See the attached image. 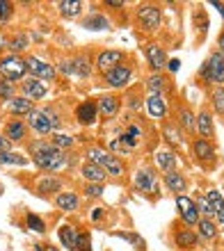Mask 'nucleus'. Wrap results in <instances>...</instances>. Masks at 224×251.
<instances>
[{"label": "nucleus", "mask_w": 224, "mask_h": 251, "mask_svg": "<svg viewBox=\"0 0 224 251\" xmlns=\"http://www.w3.org/2000/svg\"><path fill=\"white\" fill-rule=\"evenodd\" d=\"M197 210H199V215H204V217H208V219H213L215 217V212H213V208H211V203L206 201V199H199L197 203Z\"/></svg>", "instance_id": "a18cd8bd"}, {"label": "nucleus", "mask_w": 224, "mask_h": 251, "mask_svg": "<svg viewBox=\"0 0 224 251\" xmlns=\"http://www.w3.org/2000/svg\"><path fill=\"white\" fill-rule=\"evenodd\" d=\"M108 153H112V155H117V158H121V155H128V149H126L124 144H121V139L119 137H112L110 142H108V149H106Z\"/></svg>", "instance_id": "ea45409f"}, {"label": "nucleus", "mask_w": 224, "mask_h": 251, "mask_svg": "<svg viewBox=\"0 0 224 251\" xmlns=\"http://www.w3.org/2000/svg\"><path fill=\"white\" fill-rule=\"evenodd\" d=\"M176 208H178V215H181L185 226H197L199 224L201 215H199L197 205H195V201H192L190 197H185V194L176 197Z\"/></svg>", "instance_id": "2eb2a0df"}, {"label": "nucleus", "mask_w": 224, "mask_h": 251, "mask_svg": "<svg viewBox=\"0 0 224 251\" xmlns=\"http://www.w3.org/2000/svg\"><path fill=\"white\" fill-rule=\"evenodd\" d=\"M174 245L178 247V249H192V247L199 245V235L192 228H178L176 233H174Z\"/></svg>", "instance_id": "b1692460"}, {"label": "nucleus", "mask_w": 224, "mask_h": 251, "mask_svg": "<svg viewBox=\"0 0 224 251\" xmlns=\"http://www.w3.org/2000/svg\"><path fill=\"white\" fill-rule=\"evenodd\" d=\"M5 110L12 114V117L21 119V117H28V114L32 112V110H34V103H32V100H28L26 96H19V94H16L12 100H7Z\"/></svg>", "instance_id": "aec40b11"}, {"label": "nucleus", "mask_w": 224, "mask_h": 251, "mask_svg": "<svg viewBox=\"0 0 224 251\" xmlns=\"http://www.w3.org/2000/svg\"><path fill=\"white\" fill-rule=\"evenodd\" d=\"M55 71H57V73H64V75H73V64H71V60H62L57 66H55Z\"/></svg>", "instance_id": "49530a36"}, {"label": "nucleus", "mask_w": 224, "mask_h": 251, "mask_svg": "<svg viewBox=\"0 0 224 251\" xmlns=\"http://www.w3.org/2000/svg\"><path fill=\"white\" fill-rule=\"evenodd\" d=\"M142 50H144V57H146V62H149V66L153 69V73H165L167 53L158 46V44H144Z\"/></svg>", "instance_id": "dca6fc26"}, {"label": "nucleus", "mask_w": 224, "mask_h": 251, "mask_svg": "<svg viewBox=\"0 0 224 251\" xmlns=\"http://www.w3.org/2000/svg\"><path fill=\"white\" fill-rule=\"evenodd\" d=\"M218 50L222 53V57H224V32H220V37H218Z\"/></svg>", "instance_id": "8fccbe9b"}, {"label": "nucleus", "mask_w": 224, "mask_h": 251, "mask_svg": "<svg viewBox=\"0 0 224 251\" xmlns=\"http://www.w3.org/2000/svg\"><path fill=\"white\" fill-rule=\"evenodd\" d=\"M73 117H76V124L83 126V128H92L96 121H99V107H96V99H85L80 100L76 110H73Z\"/></svg>", "instance_id": "6e6552de"}, {"label": "nucleus", "mask_w": 224, "mask_h": 251, "mask_svg": "<svg viewBox=\"0 0 224 251\" xmlns=\"http://www.w3.org/2000/svg\"><path fill=\"white\" fill-rule=\"evenodd\" d=\"M26 224H28V228L34 233H46V222H44L39 215H34V212H28L26 215Z\"/></svg>", "instance_id": "e433bc0d"}, {"label": "nucleus", "mask_w": 224, "mask_h": 251, "mask_svg": "<svg viewBox=\"0 0 224 251\" xmlns=\"http://www.w3.org/2000/svg\"><path fill=\"white\" fill-rule=\"evenodd\" d=\"M178 64H181V62H178V60H171V62H167V69H169V71L174 73V71H176V69H178Z\"/></svg>", "instance_id": "3c124183"}, {"label": "nucleus", "mask_w": 224, "mask_h": 251, "mask_svg": "<svg viewBox=\"0 0 224 251\" xmlns=\"http://www.w3.org/2000/svg\"><path fill=\"white\" fill-rule=\"evenodd\" d=\"M133 185H135V190L138 192H142V194L153 192V187H156V174H153V169H149V167L138 169L135 178H133Z\"/></svg>", "instance_id": "6ab92c4d"}, {"label": "nucleus", "mask_w": 224, "mask_h": 251, "mask_svg": "<svg viewBox=\"0 0 224 251\" xmlns=\"http://www.w3.org/2000/svg\"><path fill=\"white\" fill-rule=\"evenodd\" d=\"M195 132H197L201 139H208V142H213V137H215V126H213V117L208 112H201L195 117Z\"/></svg>", "instance_id": "4be33fe9"}, {"label": "nucleus", "mask_w": 224, "mask_h": 251, "mask_svg": "<svg viewBox=\"0 0 224 251\" xmlns=\"http://www.w3.org/2000/svg\"><path fill=\"white\" fill-rule=\"evenodd\" d=\"M126 57H128V55H126L124 50H117V48H103V50H99V53H96L94 66H96V69H99V73L103 75V73H108L110 69H114V66L124 64Z\"/></svg>", "instance_id": "1a4fd4ad"}, {"label": "nucleus", "mask_w": 224, "mask_h": 251, "mask_svg": "<svg viewBox=\"0 0 224 251\" xmlns=\"http://www.w3.org/2000/svg\"><path fill=\"white\" fill-rule=\"evenodd\" d=\"M213 5H215V9H218V12L224 16V2H213Z\"/></svg>", "instance_id": "603ef678"}, {"label": "nucleus", "mask_w": 224, "mask_h": 251, "mask_svg": "<svg viewBox=\"0 0 224 251\" xmlns=\"http://www.w3.org/2000/svg\"><path fill=\"white\" fill-rule=\"evenodd\" d=\"M55 7H57L59 16H64V19H78L83 14V2L80 0H59V2H55Z\"/></svg>", "instance_id": "bb28decb"}, {"label": "nucleus", "mask_w": 224, "mask_h": 251, "mask_svg": "<svg viewBox=\"0 0 224 251\" xmlns=\"http://www.w3.org/2000/svg\"><path fill=\"white\" fill-rule=\"evenodd\" d=\"M26 64H28V75L30 78H37V80H44V82H51V80L57 78V71H55L53 64L44 62L41 57H34V55H28L26 57Z\"/></svg>", "instance_id": "0eeeda50"}, {"label": "nucleus", "mask_w": 224, "mask_h": 251, "mask_svg": "<svg viewBox=\"0 0 224 251\" xmlns=\"http://www.w3.org/2000/svg\"><path fill=\"white\" fill-rule=\"evenodd\" d=\"M80 176L85 178V183H101V185H103L108 180L106 169L99 165H92V162H85V165L80 167Z\"/></svg>", "instance_id": "5701e85b"}, {"label": "nucleus", "mask_w": 224, "mask_h": 251, "mask_svg": "<svg viewBox=\"0 0 224 251\" xmlns=\"http://www.w3.org/2000/svg\"><path fill=\"white\" fill-rule=\"evenodd\" d=\"M165 185H167V190L169 192H174L176 197H181L185 192V187H188V180H185V176L181 172H167L165 174Z\"/></svg>", "instance_id": "a878e982"}, {"label": "nucleus", "mask_w": 224, "mask_h": 251, "mask_svg": "<svg viewBox=\"0 0 224 251\" xmlns=\"http://www.w3.org/2000/svg\"><path fill=\"white\" fill-rule=\"evenodd\" d=\"M34 190L39 192L41 197H51V194L55 197V192L59 194V192L64 190V180L59 178V176H53V174H46V176H41V178L37 180Z\"/></svg>", "instance_id": "a211bd4d"}, {"label": "nucleus", "mask_w": 224, "mask_h": 251, "mask_svg": "<svg viewBox=\"0 0 224 251\" xmlns=\"http://www.w3.org/2000/svg\"><path fill=\"white\" fill-rule=\"evenodd\" d=\"M26 124H28V130L39 135V137H46V135H53V124L48 119V114L44 107H34L32 112L26 117Z\"/></svg>", "instance_id": "423d86ee"}, {"label": "nucleus", "mask_w": 224, "mask_h": 251, "mask_svg": "<svg viewBox=\"0 0 224 251\" xmlns=\"http://www.w3.org/2000/svg\"><path fill=\"white\" fill-rule=\"evenodd\" d=\"M2 135H5L12 144H23V142H28L30 130H28L26 119H16V117L7 119L5 126H2Z\"/></svg>", "instance_id": "9d476101"}, {"label": "nucleus", "mask_w": 224, "mask_h": 251, "mask_svg": "<svg viewBox=\"0 0 224 251\" xmlns=\"http://www.w3.org/2000/svg\"><path fill=\"white\" fill-rule=\"evenodd\" d=\"M206 201L211 203L213 212H215V217L220 219V224H224V197L220 194L218 190H211L206 194Z\"/></svg>", "instance_id": "7c9ffc66"}, {"label": "nucleus", "mask_w": 224, "mask_h": 251, "mask_svg": "<svg viewBox=\"0 0 224 251\" xmlns=\"http://www.w3.org/2000/svg\"><path fill=\"white\" fill-rule=\"evenodd\" d=\"M48 94V85L44 82V80H37V78H30L28 75L26 80H21V96H26L28 100H41L46 99Z\"/></svg>", "instance_id": "4468645a"}, {"label": "nucleus", "mask_w": 224, "mask_h": 251, "mask_svg": "<svg viewBox=\"0 0 224 251\" xmlns=\"http://www.w3.org/2000/svg\"><path fill=\"white\" fill-rule=\"evenodd\" d=\"M83 27H87V30H108V27H110V21H108L106 16H101V14H92L89 19L83 21Z\"/></svg>", "instance_id": "f704fd0d"}, {"label": "nucleus", "mask_w": 224, "mask_h": 251, "mask_svg": "<svg viewBox=\"0 0 224 251\" xmlns=\"http://www.w3.org/2000/svg\"><path fill=\"white\" fill-rule=\"evenodd\" d=\"M28 78V64L26 57H21L16 53L2 55L0 57V80H7V82H21V80Z\"/></svg>", "instance_id": "f03ea898"}, {"label": "nucleus", "mask_w": 224, "mask_h": 251, "mask_svg": "<svg viewBox=\"0 0 224 251\" xmlns=\"http://www.w3.org/2000/svg\"><path fill=\"white\" fill-rule=\"evenodd\" d=\"M190 151L201 167H211L213 162H215V146H213V142H208V139L195 137L190 144Z\"/></svg>", "instance_id": "9b49d317"}, {"label": "nucleus", "mask_w": 224, "mask_h": 251, "mask_svg": "<svg viewBox=\"0 0 224 251\" xmlns=\"http://www.w3.org/2000/svg\"><path fill=\"white\" fill-rule=\"evenodd\" d=\"M96 107H99V119L110 121L114 119L121 110V96L119 94H103L96 99Z\"/></svg>", "instance_id": "f8f14e48"}, {"label": "nucleus", "mask_w": 224, "mask_h": 251, "mask_svg": "<svg viewBox=\"0 0 224 251\" xmlns=\"http://www.w3.org/2000/svg\"><path fill=\"white\" fill-rule=\"evenodd\" d=\"M85 155H87V162L103 167V162H106V158H108V151L106 149H101V146H87Z\"/></svg>", "instance_id": "72a5a7b5"}, {"label": "nucleus", "mask_w": 224, "mask_h": 251, "mask_svg": "<svg viewBox=\"0 0 224 251\" xmlns=\"http://www.w3.org/2000/svg\"><path fill=\"white\" fill-rule=\"evenodd\" d=\"M53 146H57L59 151H69V149H73L76 146V137H71V135H66V132H53L51 135V139H48Z\"/></svg>", "instance_id": "473e14b6"}, {"label": "nucleus", "mask_w": 224, "mask_h": 251, "mask_svg": "<svg viewBox=\"0 0 224 251\" xmlns=\"http://www.w3.org/2000/svg\"><path fill=\"white\" fill-rule=\"evenodd\" d=\"M211 103H213V110L218 114H224V87H215L211 94Z\"/></svg>", "instance_id": "58836bf2"}, {"label": "nucleus", "mask_w": 224, "mask_h": 251, "mask_svg": "<svg viewBox=\"0 0 224 251\" xmlns=\"http://www.w3.org/2000/svg\"><path fill=\"white\" fill-rule=\"evenodd\" d=\"M156 165H158V169L163 174H167V172H174V167H176V155L171 151H167V149H160L156 155Z\"/></svg>", "instance_id": "c85d7f7f"}, {"label": "nucleus", "mask_w": 224, "mask_h": 251, "mask_svg": "<svg viewBox=\"0 0 224 251\" xmlns=\"http://www.w3.org/2000/svg\"><path fill=\"white\" fill-rule=\"evenodd\" d=\"M57 238H59V242H62V247H64L66 251H76V249H78V228H73V226L64 224L57 231Z\"/></svg>", "instance_id": "393cba45"}, {"label": "nucleus", "mask_w": 224, "mask_h": 251, "mask_svg": "<svg viewBox=\"0 0 224 251\" xmlns=\"http://www.w3.org/2000/svg\"><path fill=\"white\" fill-rule=\"evenodd\" d=\"M53 201L59 210H64V212H73L80 208V194L73 190H62L59 194L53 197Z\"/></svg>", "instance_id": "412c9836"}, {"label": "nucleus", "mask_w": 224, "mask_h": 251, "mask_svg": "<svg viewBox=\"0 0 224 251\" xmlns=\"http://www.w3.org/2000/svg\"><path fill=\"white\" fill-rule=\"evenodd\" d=\"M144 87L149 94H158V96H169L174 92V82L167 73H151L144 80Z\"/></svg>", "instance_id": "ddd939ff"}, {"label": "nucleus", "mask_w": 224, "mask_h": 251, "mask_svg": "<svg viewBox=\"0 0 224 251\" xmlns=\"http://www.w3.org/2000/svg\"><path fill=\"white\" fill-rule=\"evenodd\" d=\"M103 169H106V174L108 176H112V178H121V176L126 174L124 162H121L117 155H112V153H108L106 162H103Z\"/></svg>", "instance_id": "c756f323"}, {"label": "nucleus", "mask_w": 224, "mask_h": 251, "mask_svg": "<svg viewBox=\"0 0 224 251\" xmlns=\"http://www.w3.org/2000/svg\"><path fill=\"white\" fill-rule=\"evenodd\" d=\"M71 64H73V75H78V78H87L92 73V57L87 53L73 55Z\"/></svg>", "instance_id": "cd10ccee"}, {"label": "nucleus", "mask_w": 224, "mask_h": 251, "mask_svg": "<svg viewBox=\"0 0 224 251\" xmlns=\"http://www.w3.org/2000/svg\"><path fill=\"white\" fill-rule=\"evenodd\" d=\"M76 251H92V235H89V231H78V249Z\"/></svg>", "instance_id": "37998d69"}, {"label": "nucleus", "mask_w": 224, "mask_h": 251, "mask_svg": "<svg viewBox=\"0 0 224 251\" xmlns=\"http://www.w3.org/2000/svg\"><path fill=\"white\" fill-rule=\"evenodd\" d=\"M178 126H181V130L185 132H195V117L188 107H181V112H178Z\"/></svg>", "instance_id": "c9c22d12"}, {"label": "nucleus", "mask_w": 224, "mask_h": 251, "mask_svg": "<svg viewBox=\"0 0 224 251\" xmlns=\"http://www.w3.org/2000/svg\"><path fill=\"white\" fill-rule=\"evenodd\" d=\"M197 228H199L197 235L201 240H213L215 235H218V224H215L213 219H208V217H201V219H199Z\"/></svg>", "instance_id": "2f4dec72"}, {"label": "nucleus", "mask_w": 224, "mask_h": 251, "mask_svg": "<svg viewBox=\"0 0 224 251\" xmlns=\"http://www.w3.org/2000/svg\"><path fill=\"white\" fill-rule=\"evenodd\" d=\"M14 96H16V85L7 82V80H0V100H12Z\"/></svg>", "instance_id": "a19ab883"}, {"label": "nucleus", "mask_w": 224, "mask_h": 251, "mask_svg": "<svg viewBox=\"0 0 224 251\" xmlns=\"http://www.w3.org/2000/svg\"><path fill=\"white\" fill-rule=\"evenodd\" d=\"M9 149H12V142H9V139H7L5 135L0 132V153H7Z\"/></svg>", "instance_id": "09e8293b"}, {"label": "nucleus", "mask_w": 224, "mask_h": 251, "mask_svg": "<svg viewBox=\"0 0 224 251\" xmlns=\"http://www.w3.org/2000/svg\"><path fill=\"white\" fill-rule=\"evenodd\" d=\"M0 165H28V158L19 155V153L14 151H7V153H0Z\"/></svg>", "instance_id": "4c0bfd02"}, {"label": "nucleus", "mask_w": 224, "mask_h": 251, "mask_svg": "<svg viewBox=\"0 0 224 251\" xmlns=\"http://www.w3.org/2000/svg\"><path fill=\"white\" fill-rule=\"evenodd\" d=\"M135 23L142 32H156L163 23V9L153 2H142L135 9Z\"/></svg>", "instance_id": "7ed1b4c3"}, {"label": "nucleus", "mask_w": 224, "mask_h": 251, "mask_svg": "<svg viewBox=\"0 0 224 251\" xmlns=\"http://www.w3.org/2000/svg\"><path fill=\"white\" fill-rule=\"evenodd\" d=\"M83 192H85V197H89V199H101L103 192H106V187L101 185V183H85Z\"/></svg>", "instance_id": "79ce46f5"}, {"label": "nucleus", "mask_w": 224, "mask_h": 251, "mask_svg": "<svg viewBox=\"0 0 224 251\" xmlns=\"http://www.w3.org/2000/svg\"><path fill=\"white\" fill-rule=\"evenodd\" d=\"M12 16H14V2L0 0V23H7Z\"/></svg>", "instance_id": "c03bdc74"}, {"label": "nucleus", "mask_w": 224, "mask_h": 251, "mask_svg": "<svg viewBox=\"0 0 224 251\" xmlns=\"http://www.w3.org/2000/svg\"><path fill=\"white\" fill-rule=\"evenodd\" d=\"M28 48V41H26V37H16V39L12 41V50L16 55H19V50H26Z\"/></svg>", "instance_id": "de8ad7c7"}, {"label": "nucleus", "mask_w": 224, "mask_h": 251, "mask_svg": "<svg viewBox=\"0 0 224 251\" xmlns=\"http://www.w3.org/2000/svg\"><path fill=\"white\" fill-rule=\"evenodd\" d=\"M28 153L32 165L41 172H59L62 167L69 162L64 151H59L57 146H53L48 139H34L28 142Z\"/></svg>", "instance_id": "f257e3e1"}, {"label": "nucleus", "mask_w": 224, "mask_h": 251, "mask_svg": "<svg viewBox=\"0 0 224 251\" xmlns=\"http://www.w3.org/2000/svg\"><path fill=\"white\" fill-rule=\"evenodd\" d=\"M144 107H146V114H149L151 119H165L167 112H169L167 96H158V94H146Z\"/></svg>", "instance_id": "f3484780"}, {"label": "nucleus", "mask_w": 224, "mask_h": 251, "mask_svg": "<svg viewBox=\"0 0 224 251\" xmlns=\"http://www.w3.org/2000/svg\"><path fill=\"white\" fill-rule=\"evenodd\" d=\"M199 78L204 80L206 85H215V87H222L224 82V57L220 50H213L206 62L201 64V71H199Z\"/></svg>", "instance_id": "20e7f679"}, {"label": "nucleus", "mask_w": 224, "mask_h": 251, "mask_svg": "<svg viewBox=\"0 0 224 251\" xmlns=\"http://www.w3.org/2000/svg\"><path fill=\"white\" fill-rule=\"evenodd\" d=\"M131 80H133V64H128V62L114 66V69H110L108 73L101 75V82L110 87V89H124V87L131 85Z\"/></svg>", "instance_id": "39448f33"}]
</instances>
